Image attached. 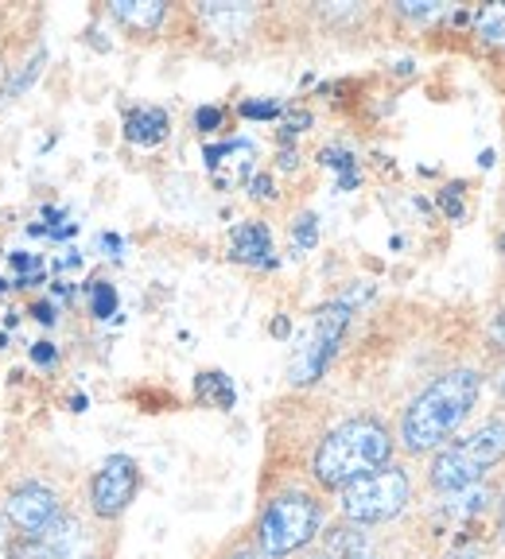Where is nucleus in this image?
<instances>
[{
    "instance_id": "obj_1",
    "label": "nucleus",
    "mask_w": 505,
    "mask_h": 559,
    "mask_svg": "<svg viewBox=\"0 0 505 559\" xmlns=\"http://www.w3.org/2000/svg\"><path fill=\"white\" fill-rule=\"evenodd\" d=\"M479 373L474 369H451V373L436 377L424 393L409 404L401 419V439L409 451H432L444 447L447 439L459 431V424L471 416L474 401H479Z\"/></svg>"
},
{
    "instance_id": "obj_2",
    "label": "nucleus",
    "mask_w": 505,
    "mask_h": 559,
    "mask_svg": "<svg viewBox=\"0 0 505 559\" xmlns=\"http://www.w3.org/2000/svg\"><path fill=\"white\" fill-rule=\"evenodd\" d=\"M389 454H392V436L385 431V424H377L369 416H357L322 436L312 471L319 478V486L347 489L350 481L381 471L389 463Z\"/></svg>"
},
{
    "instance_id": "obj_3",
    "label": "nucleus",
    "mask_w": 505,
    "mask_h": 559,
    "mask_svg": "<svg viewBox=\"0 0 505 559\" xmlns=\"http://www.w3.org/2000/svg\"><path fill=\"white\" fill-rule=\"evenodd\" d=\"M505 459V419H490L479 431L462 436L459 443L444 447L432 459V486L444 493H459L471 489L486 478L490 466H497Z\"/></svg>"
},
{
    "instance_id": "obj_4",
    "label": "nucleus",
    "mask_w": 505,
    "mask_h": 559,
    "mask_svg": "<svg viewBox=\"0 0 505 559\" xmlns=\"http://www.w3.org/2000/svg\"><path fill=\"white\" fill-rule=\"evenodd\" d=\"M322 524V509L307 493H280L269 501L257 524V544H261V559H284L300 551L307 540H315Z\"/></svg>"
},
{
    "instance_id": "obj_5",
    "label": "nucleus",
    "mask_w": 505,
    "mask_h": 559,
    "mask_svg": "<svg viewBox=\"0 0 505 559\" xmlns=\"http://www.w3.org/2000/svg\"><path fill=\"white\" fill-rule=\"evenodd\" d=\"M409 493H412L409 474L397 471V466H381V471L350 481L342 489V513L354 524H381L392 521L397 513H404Z\"/></svg>"
},
{
    "instance_id": "obj_6",
    "label": "nucleus",
    "mask_w": 505,
    "mask_h": 559,
    "mask_svg": "<svg viewBox=\"0 0 505 559\" xmlns=\"http://www.w3.org/2000/svg\"><path fill=\"white\" fill-rule=\"evenodd\" d=\"M347 326H350L347 304H327L315 311L312 331L304 334V342L296 346V358L287 366L292 384H315L327 373V366H331L334 354H339V342H342V334H347Z\"/></svg>"
},
{
    "instance_id": "obj_7",
    "label": "nucleus",
    "mask_w": 505,
    "mask_h": 559,
    "mask_svg": "<svg viewBox=\"0 0 505 559\" xmlns=\"http://www.w3.org/2000/svg\"><path fill=\"white\" fill-rule=\"evenodd\" d=\"M140 489V471L129 454H109L102 466H97L94 481H90V506L97 516H121L132 506Z\"/></svg>"
},
{
    "instance_id": "obj_8",
    "label": "nucleus",
    "mask_w": 505,
    "mask_h": 559,
    "mask_svg": "<svg viewBox=\"0 0 505 559\" xmlns=\"http://www.w3.org/2000/svg\"><path fill=\"white\" fill-rule=\"evenodd\" d=\"M59 516H62V509H59V498H55V489L39 486V481H24V486L12 489L9 501H4V521L16 528L20 540L51 528Z\"/></svg>"
},
{
    "instance_id": "obj_9",
    "label": "nucleus",
    "mask_w": 505,
    "mask_h": 559,
    "mask_svg": "<svg viewBox=\"0 0 505 559\" xmlns=\"http://www.w3.org/2000/svg\"><path fill=\"white\" fill-rule=\"evenodd\" d=\"M82 540V528L70 516H59L51 528L44 533L27 536V540H16L12 548V559H74V548Z\"/></svg>"
},
{
    "instance_id": "obj_10",
    "label": "nucleus",
    "mask_w": 505,
    "mask_h": 559,
    "mask_svg": "<svg viewBox=\"0 0 505 559\" xmlns=\"http://www.w3.org/2000/svg\"><path fill=\"white\" fill-rule=\"evenodd\" d=\"M230 253H234V261L257 264V269L272 264V234H269V226H261V222H245V226H237L234 237H230Z\"/></svg>"
},
{
    "instance_id": "obj_11",
    "label": "nucleus",
    "mask_w": 505,
    "mask_h": 559,
    "mask_svg": "<svg viewBox=\"0 0 505 559\" xmlns=\"http://www.w3.org/2000/svg\"><path fill=\"white\" fill-rule=\"evenodd\" d=\"M167 114L164 109H156V105H140V109H132L129 117H125V136L132 140V144H140V148H152V144H160V140L167 136Z\"/></svg>"
},
{
    "instance_id": "obj_12",
    "label": "nucleus",
    "mask_w": 505,
    "mask_h": 559,
    "mask_svg": "<svg viewBox=\"0 0 505 559\" xmlns=\"http://www.w3.org/2000/svg\"><path fill=\"white\" fill-rule=\"evenodd\" d=\"M109 12L132 32H156L167 16V4H160V0H114Z\"/></svg>"
},
{
    "instance_id": "obj_13",
    "label": "nucleus",
    "mask_w": 505,
    "mask_h": 559,
    "mask_svg": "<svg viewBox=\"0 0 505 559\" xmlns=\"http://www.w3.org/2000/svg\"><path fill=\"white\" fill-rule=\"evenodd\" d=\"M195 393H199L202 404H214V408L230 412L237 401L234 384H230L226 373H219V369H210V373H199V381H195Z\"/></svg>"
},
{
    "instance_id": "obj_14",
    "label": "nucleus",
    "mask_w": 505,
    "mask_h": 559,
    "mask_svg": "<svg viewBox=\"0 0 505 559\" xmlns=\"http://www.w3.org/2000/svg\"><path fill=\"white\" fill-rule=\"evenodd\" d=\"M319 159L327 167H334V171H342L339 175V191H350V187H357V164H354V156H350L347 148H322Z\"/></svg>"
},
{
    "instance_id": "obj_15",
    "label": "nucleus",
    "mask_w": 505,
    "mask_h": 559,
    "mask_svg": "<svg viewBox=\"0 0 505 559\" xmlns=\"http://www.w3.org/2000/svg\"><path fill=\"white\" fill-rule=\"evenodd\" d=\"M362 548H366V536L354 524H342L331 533V551H339L342 559H362Z\"/></svg>"
},
{
    "instance_id": "obj_16",
    "label": "nucleus",
    "mask_w": 505,
    "mask_h": 559,
    "mask_svg": "<svg viewBox=\"0 0 505 559\" xmlns=\"http://www.w3.org/2000/svg\"><path fill=\"white\" fill-rule=\"evenodd\" d=\"M90 311H94V319H109V314L117 311L114 284H105V280H94V284H90Z\"/></svg>"
},
{
    "instance_id": "obj_17",
    "label": "nucleus",
    "mask_w": 505,
    "mask_h": 559,
    "mask_svg": "<svg viewBox=\"0 0 505 559\" xmlns=\"http://www.w3.org/2000/svg\"><path fill=\"white\" fill-rule=\"evenodd\" d=\"M479 35L486 44H505V4H490L479 16Z\"/></svg>"
},
{
    "instance_id": "obj_18",
    "label": "nucleus",
    "mask_w": 505,
    "mask_h": 559,
    "mask_svg": "<svg viewBox=\"0 0 505 559\" xmlns=\"http://www.w3.org/2000/svg\"><path fill=\"white\" fill-rule=\"evenodd\" d=\"M44 62H47V51H44V47H39V51H35L32 59L24 62V70H20L16 79H12L9 86H4V97H16V94H24V90L32 86L35 79H39V70H44Z\"/></svg>"
},
{
    "instance_id": "obj_19",
    "label": "nucleus",
    "mask_w": 505,
    "mask_h": 559,
    "mask_svg": "<svg viewBox=\"0 0 505 559\" xmlns=\"http://www.w3.org/2000/svg\"><path fill=\"white\" fill-rule=\"evenodd\" d=\"M315 241H319V218L315 214H300L296 226H292V245L296 249H315Z\"/></svg>"
},
{
    "instance_id": "obj_20",
    "label": "nucleus",
    "mask_w": 505,
    "mask_h": 559,
    "mask_svg": "<svg viewBox=\"0 0 505 559\" xmlns=\"http://www.w3.org/2000/svg\"><path fill=\"white\" fill-rule=\"evenodd\" d=\"M280 114L277 102H245L242 105V117H249V121H269V117Z\"/></svg>"
},
{
    "instance_id": "obj_21",
    "label": "nucleus",
    "mask_w": 505,
    "mask_h": 559,
    "mask_svg": "<svg viewBox=\"0 0 505 559\" xmlns=\"http://www.w3.org/2000/svg\"><path fill=\"white\" fill-rule=\"evenodd\" d=\"M397 9L404 12V16H416V20H427V16H439V4H427V0H401Z\"/></svg>"
},
{
    "instance_id": "obj_22",
    "label": "nucleus",
    "mask_w": 505,
    "mask_h": 559,
    "mask_svg": "<svg viewBox=\"0 0 505 559\" xmlns=\"http://www.w3.org/2000/svg\"><path fill=\"white\" fill-rule=\"evenodd\" d=\"M459 191H462V187L455 183V187H447V191L439 194V206L447 210V218H462V199H459Z\"/></svg>"
},
{
    "instance_id": "obj_23",
    "label": "nucleus",
    "mask_w": 505,
    "mask_h": 559,
    "mask_svg": "<svg viewBox=\"0 0 505 559\" xmlns=\"http://www.w3.org/2000/svg\"><path fill=\"white\" fill-rule=\"evenodd\" d=\"M195 124H199L202 132H214L222 124V109H214V105H202L199 114H195Z\"/></svg>"
},
{
    "instance_id": "obj_24",
    "label": "nucleus",
    "mask_w": 505,
    "mask_h": 559,
    "mask_svg": "<svg viewBox=\"0 0 505 559\" xmlns=\"http://www.w3.org/2000/svg\"><path fill=\"white\" fill-rule=\"evenodd\" d=\"M32 358L39 361V366H55V358H59V349H55L51 342H35V346H32Z\"/></svg>"
},
{
    "instance_id": "obj_25",
    "label": "nucleus",
    "mask_w": 505,
    "mask_h": 559,
    "mask_svg": "<svg viewBox=\"0 0 505 559\" xmlns=\"http://www.w3.org/2000/svg\"><path fill=\"white\" fill-rule=\"evenodd\" d=\"M12 548H16V544H12V524L0 513V559H12Z\"/></svg>"
},
{
    "instance_id": "obj_26",
    "label": "nucleus",
    "mask_w": 505,
    "mask_h": 559,
    "mask_svg": "<svg viewBox=\"0 0 505 559\" xmlns=\"http://www.w3.org/2000/svg\"><path fill=\"white\" fill-rule=\"evenodd\" d=\"M307 124H312V114H292V117H287V124H284V140L296 136V132H304Z\"/></svg>"
},
{
    "instance_id": "obj_27",
    "label": "nucleus",
    "mask_w": 505,
    "mask_h": 559,
    "mask_svg": "<svg viewBox=\"0 0 505 559\" xmlns=\"http://www.w3.org/2000/svg\"><path fill=\"white\" fill-rule=\"evenodd\" d=\"M249 187H252V199H277V194H272V179H269V175H257Z\"/></svg>"
},
{
    "instance_id": "obj_28",
    "label": "nucleus",
    "mask_w": 505,
    "mask_h": 559,
    "mask_svg": "<svg viewBox=\"0 0 505 559\" xmlns=\"http://www.w3.org/2000/svg\"><path fill=\"white\" fill-rule=\"evenodd\" d=\"M32 311H35V319H39V323H47V326L55 323V307L51 304H35Z\"/></svg>"
},
{
    "instance_id": "obj_29",
    "label": "nucleus",
    "mask_w": 505,
    "mask_h": 559,
    "mask_svg": "<svg viewBox=\"0 0 505 559\" xmlns=\"http://www.w3.org/2000/svg\"><path fill=\"white\" fill-rule=\"evenodd\" d=\"M447 559H479V551H474V548H455Z\"/></svg>"
},
{
    "instance_id": "obj_30",
    "label": "nucleus",
    "mask_w": 505,
    "mask_h": 559,
    "mask_svg": "<svg viewBox=\"0 0 505 559\" xmlns=\"http://www.w3.org/2000/svg\"><path fill=\"white\" fill-rule=\"evenodd\" d=\"M272 334H287V319H277V323H272Z\"/></svg>"
},
{
    "instance_id": "obj_31",
    "label": "nucleus",
    "mask_w": 505,
    "mask_h": 559,
    "mask_svg": "<svg viewBox=\"0 0 505 559\" xmlns=\"http://www.w3.org/2000/svg\"><path fill=\"white\" fill-rule=\"evenodd\" d=\"M230 559H257V556H252V551H234Z\"/></svg>"
},
{
    "instance_id": "obj_32",
    "label": "nucleus",
    "mask_w": 505,
    "mask_h": 559,
    "mask_svg": "<svg viewBox=\"0 0 505 559\" xmlns=\"http://www.w3.org/2000/svg\"><path fill=\"white\" fill-rule=\"evenodd\" d=\"M502 536H505V498H502Z\"/></svg>"
},
{
    "instance_id": "obj_33",
    "label": "nucleus",
    "mask_w": 505,
    "mask_h": 559,
    "mask_svg": "<svg viewBox=\"0 0 505 559\" xmlns=\"http://www.w3.org/2000/svg\"><path fill=\"white\" fill-rule=\"evenodd\" d=\"M0 296H4V280H0Z\"/></svg>"
},
{
    "instance_id": "obj_34",
    "label": "nucleus",
    "mask_w": 505,
    "mask_h": 559,
    "mask_svg": "<svg viewBox=\"0 0 505 559\" xmlns=\"http://www.w3.org/2000/svg\"><path fill=\"white\" fill-rule=\"evenodd\" d=\"M502 253H505V234H502Z\"/></svg>"
},
{
    "instance_id": "obj_35",
    "label": "nucleus",
    "mask_w": 505,
    "mask_h": 559,
    "mask_svg": "<svg viewBox=\"0 0 505 559\" xmlns=\"http://www.w3.org/2000/svg\"><path fill=\"white\" fill-rule=\"evenodd\" d=\"M502 396H505V377H502Z\"/></svg>"
},
{
    "instance_id": "obj_36",
    "label": "nucleus",
    "mask_w": 505,
    "mask_h": 559,
    "mask_svg": "<svg viewBox=\"0 0 505 559\" xmlns=\"http://www.w3.org/2000/svg\"><path fill=\"white\" fill-rule=\"evenodd\" d=\"M319 559H322V556H319Z\"/></svg>"
}]
</instances>
